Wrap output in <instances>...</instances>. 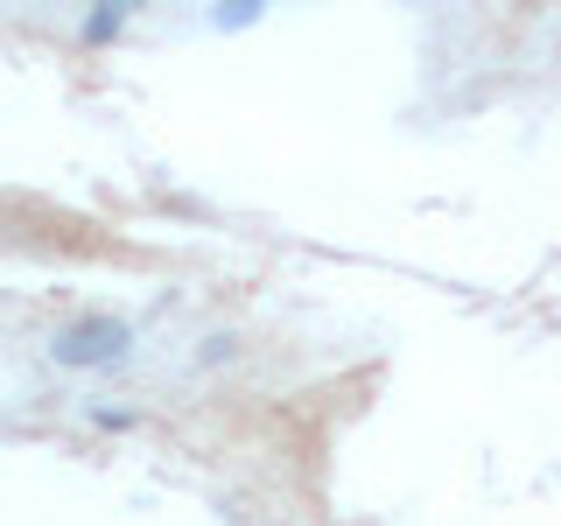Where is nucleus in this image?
<instances>
[{
  "instance_id": "nucleus-1",
  "label": "nucleus",
  "mask_w": 561,
  "mask_h": 526,
  "mask_svg": "<svg viewBox=\"0 0 561 526\" xmlns=\"http://www.w3.org/2000/svg\"><path fill=\"white\" fill-rule=\"evenodd\" d=\"M134 344L127 323H113V316H78L70 330H57V365H70V373H99V365H119Z\"/></svg>"
},
{
  "instance_id": "nucleus-2",
  "label": "nucleus",
  "mask_w": 561,
  "mask_h": 526,
  "mask_svg": "<svg viewBox=\"0 0 561 526\" xmlns=\"http://www.w3.org/2000/svg\"><path fill=\"white\" fill-rule=\"evenodd\" d=\"M84 35H92V43H105V35H119V8H99L92 22H84Z\"/></svg>"
}]
</instances>
